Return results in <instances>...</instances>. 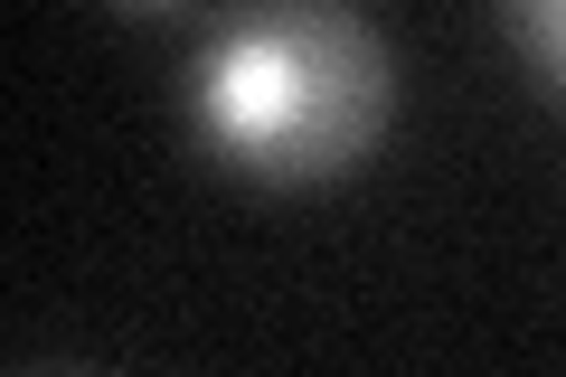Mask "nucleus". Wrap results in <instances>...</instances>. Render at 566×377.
Returning <instances> with one entry per match:
<instances>
[{
  "mask_svg": "<svg viewBox=\"0 0 566 377\" xmlns=\"http://www.w3.org/2000/svg\"><path fill=\"white\" fill-rule=\"evenodd\" d=\"M501 29L520 39V57L566 95V0H501Z\"/></svg>",
  "mask_w": 566,
  "mask_h": 377,
  "instance_id": "nucleus-2",
  "label": "nucleus"
},
{
  "mask_svg": "<svg viewBox=\"0 0 566 377\" xmlns=\"http://www.w3.org/2000/svg\"><path fill=\"white\" fill-rule=\"evenodd\" d=\"M114 10H180V0H114Z\"/></svg>",
  "mask_w": 566,
  "mask_h": 377,
  "instance_id": "nucleus-3",
  "label": "nucleus"
},
{
  "mask_svg": "<svg viewBox=\"0 0 566 377\" xmlns=\"http://www.w3.org/2000/svg\"><path fill=\"white\" fill-rule=\"evenodd\" d=\"M180 114L208 160L264 189H312L387 142L397 66L359 0H237L189 57Z\"/></svg>",
  "mask_w": 566,
  "mask_h": 377,
  "instance_id": "nucleus-1",
  "label": "nucleus"
}]
</instances>
